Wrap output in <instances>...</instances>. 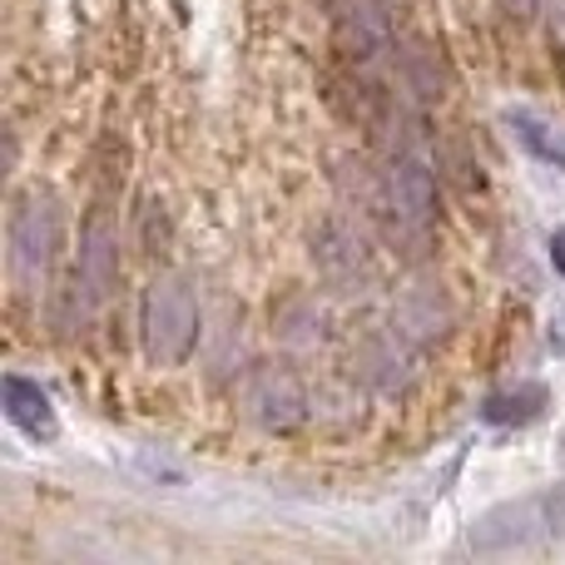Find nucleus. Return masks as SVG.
<instances>
[{"label":"nucleus","instance_id":"1","mask_svg":"<svg viewBox=\"0 0 565 565\" xmlns=\"http://www.w3.org/2000/svg\"><path fill=\"white\" fill-rule=\"evenodd\" d=\"M199 298L184 274H159L139 298V342L154 367H184L199 348Z\"/></svg>","mask_w":565,"mask_h":565},{"label":"nucleus","instance_id":"3","mask_svg":"<svg viewBox=\"0 0 565 565\" xmlns=\"http://www.w3.org/2000/svg\"><path fill=\"white\" fill-rule=\"evenodd\" d=\"M6 244H10V274L25 282V288L45 282L60 248H65V209H60V199L45 194V189L20 194L15 209H10Z\"/></svg>","mask_w":565,"mask_h":565},{"label":"nucleus","instance_id":"8","mask_svg":"<svg viewBox=\"0 0 565 565\" xmlns=\"http://www.w3.org/2000/svg\"><path fill=\"white\" fill-rule=\"evenodd\" d=\"M541 412H546V387H541V382H521V387L491 392L481 417H487L491 427H526V422H536Z\"/></svg>","mask_w":565,"mask_h":565},{"label":"nucleus","instance_id":"4","mask_svg":"<svg viewBox=\"0 0 565 565\" xmlns=\"http://www.w3.org/2000/svg\"><path fill=\"white\" fill-rule=\"evenodd\" d=\"M119 282V234L105 214H95L79 234V254H75V274H70V292L65 308L70 322H85L99 312V302L115 292Z\"/></svg>","mask_w":565,"mask_h":565},{"label":"nucleus","instance_id":"9","mask_svg":"<svg viewBox=\"0 0 565 565\" xmlns=\"http://www.w3.org/2000/svg\"><path fill=\"white\" fill-rule=\"evenodd\" d=\"M254 407L264 412L268 427H288V422H298V382L288 377V372H264V377L254 382Z\"/></svg>","mask_w":565,"mask_h":565},{"label":"nucleus","instance_id":"12","mask_svg":"<svg viewBox=\"0 0 565 565\" xmlns=\"http://www.w3.org/2000/svg\"><path fill=\"white\" fill-rule=\"evenodd\" d=\"M501 6H507V15H526V10L536 6V0H501Z\"/></svg>","mask_w":565,"mask_h":565},{"label":"nucleus","instance_id":"7","mask_svg":"<svg viewBox=\"0 0 565 565\" xmlns=\"http://www.w3.org/2000/svg\"><path fill=\"white\" fill-rule=\"evenodd\" d=\"M338 35L348 45V55L372 60L387 50V20L372 0H338Z\"/></svg>","mask_w":565,"mask_h":565},{"label":"nucleus","instance_id":"2","mask_svg":"<svg viewBox=\"0 0 565 565\" xmlns=\"http://www.w3.org/2000/svg\"><path fill=\"white\" fill-rule=\"evenodd\" d=\"M565 531V491H536V497H516L501 507L481 511L467 531V546L481 556H501V551H526L541 541H556Z\"/></svg>","mask_w":565,"mask_h":565},{"label":"nucleus","instance_id":"5","mask_svg":"<svg viewBox=\"0 0 565 565\" xmlns=\"http://www.w3.org/2000/svg\"><path fill=\"white\" fill-rule=\"evenodd\" d=\"M387 209L402 228L422 234V228L437 224V174H431L427 159L417 154H397L387 169Z\"/></svg>","mask_w":565,"mask_h":565},{"label":"nucleus","instance_id":"10","mask_svg":"<svg viewBox=\"0 0 565 565\" xmlns=\"http://www.w3.org/2000/svg\"><path fill=\"white\" fill-rule=\"evenodd\" d=\"M511 129H516V139L541 159V164L565 169V135H556L546 119H536V115H526V109H516V115H511Z\"/></svg>","mask_w":565,"mask_h":565},{"label":"nucleus","instance_id":"11","mask_svg":"<svg viewBox=\"0 0 565 565\" xmlns=\"http://www.w3.org/2000/svg\"><path fill=\"white\" fill-rule=\"evenodd\" d=\"M551 264H556V274L565 278V228H556V234H551Z\"/></svg>","mask_w":565,"mask_h":565},{"label":"nucleus","instance_id":"6","mask_svg":"<svg viewBox=\"0 0 565 565\" xmlns=\"http://www.w3.org/2000/svg\"><path fill=\"white\" fill-rule=\"evenodd\" d=\"M0 397H6V422H10V427L25 431L30 441H55L60 422H55V407H50V397L40 392V382L10 372L6 387H0Z\"/></svg>","mask_w":565,"mask_h":565}]
</instances>
